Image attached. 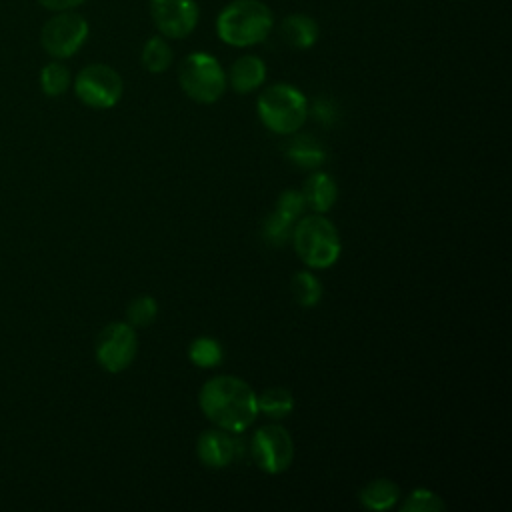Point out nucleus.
<instances>
[{"label": "nucleus", "instance_id": "f257e3e1", "mask_svg": "<svg viewBox=\"0 0 512 512\" xmlns=\"http://www.w3.org/2000/svg\"><path fill=\"white\" fill-rule=\"evenodd\" d=\"M198 402L210 422L232 434L248 430L258 414L256 394L250 384L230 374L206 380L200 388Z\"/></svg>", "mask_w": 512, "mask_h": 512}, {"label": "nucleus", "instance_id": "f03ea898", "mask_svg": "<svg viewBox=\"0 0 512 512\" xmlns=\"http://www.w3.org/2000/svg\"><path fill=\"white\" fill-rule=\"evenodd\" d=\"M272 26V10L260 0H234L216 18L218 38L236 48L260 44L268 38Z\"/></svg>", "mask_w": 512, "mask_h": 512}, {"label": "nucleus", "instance_id": "7ed1b4c3", "mask_svg": "<svg viewBox=\"0 0 512 512\" xmlns=\"http://www.w3.org/2000/svg\"><path fill=\"white\" fill-rule=\"evenodd\" d=\"M290 238L298 258L310 268H330L340 258V234L324 214L298 218Z\"/></svg>", "mask_w": 512, "mask_h": 512}, {"label": "nucleus", "instance_id": "20e7f679", "mask_svg": "<svg viewBox=\"0 0 512 512\" xmlns=\"http://www.w3.org/2000/svg\"><path fill=\"white\" fill-rule=\"evenodd\" d=\"M258 116L274 134H294L308 116L306 96L290 84H272L258 96Z\"/></svg>", "mask_w": 512, "mask_h": 512}, {"label": "nucleus", "instance_id": "39448f33", "mask_svg": "<svg viewBox=\"0 0 512 512\" xmlns=\"http://www.w3.org/2000/svg\"><path fill=\"white\" fill-rule=\"evenodd\" d=\"M178 82L188 98L200 104L220 100L226 90V74L208 52H192L178 66Z\"/></svg>", "mask_w": 512, "mask_h": 512}, {"label": "nucleus", "instance_id": "423d86ee", "mask_svg": "<svg viewBox=\"0 0 512 512\" xmlns=\"http://www.w3.org/2000/svg\"><path fill=\"white\" fill-rule=\"evenodd\" d=\"M88 22L82 14L74 10L56 12L40 32V44L56 60L74 56L88 38Z\"/></svg>", "mask_w": 512, "mask_h": 512}, {"label": "nucleus", "instance_id": "0eeeda50", "mask_svg": "<svg viewBox=\"0 0 512 512\" xmlns=\"http://www.w3.org/2000/svg\"><path fill=\"white\" fill-rule=\"evenodd\" d=\"M74 92L82 104L90 108L106 110L120 102L124 92V82L112 66L88 64L74 78Z\"/></svg>", "mask_w": 512, "mask_h": 512}, {"label": "nucleus", "instance_id": "6e6552de", "mask_svg": "<svg viewBox=\"0 0 512 512\" xmlns=\"http://www.w3.org/2000/svg\"><path fill=\"white\" fill-rule=\"evenodd\" d=\"M136 352L138 338L128 322H112L98 334L96 360L110 374L124 372L134 362Z\"/></svg>", "mask_w": 512, "mask_h": 512}, {"label": "nucleus", "instance_id": "1a4fd4ad", "mask_svg": "<svg viewBox=\"0 0 512 512\" xmlns=\"http://www.w3.org/2000/svg\"><path fill=\"white\" fill-rule=\"evenodd\" d=\"M250 452L258 468L268 474H280L292 464L294 442L284 426L268 424L258 428L252 436Z\"/></svg>", "mask_w": 512, "mask_h": 512}, {"label": "nucleus", "instance_id": "9d476101", "mask_svg": "<svg viewBox=\"0 0 512 512\" xmlns=\"http://www.w3.org/2000/svg\"><path fill=\"white\" fill-rule=\"evenodd\" d=\"M150 16L166 38H186L198 24L196 0H150Z\"/></svg>", "mask_w": 512, "mask_h": 512}, {"label": "nucleus", "instance_id": "9b49d317", "mask_svg": "<svg viewBox=\"0 0 512 512\" xmlns=\"http://www.w3.org/2000/svg\"><path fill=\"white\" fill-rule=\"evenodd\" d=\"M196 454L200 462L208 468H226L240 454V442L232 436V432L222 428L204 430L196 442Z\"/></svg>", "mask_w": 512, "mask_h": 512}, {"label": "nucleus", "instance_id": "f8f14e48", "mask_svg": "<svg viewBox=\"0 0 512 512\" xmlns=\"http://www.w3.org/2000/svg\"><path fill=\"white\" fill-rule=\"evenodd\" d=\"M228 80L234 92L248 94L258 86H262V82L266 80V64L254 54H244L236 58L234 64L230 66Z\"/></svg>", "mask_w": 512, "mask_h": 512}, {"label": "nucleus", "instance_id": "ddd939ff", "mask_svg": "<svg viewBox=\"0 0 512 512\" xmlns=\"http://www.w3.org/2000/svg\"><path fill=\"white\" fill-rule=\"evenodd\" d=\"M318 34V22L308 14H290L280 22V38L296 50L312 48L318 40Z\"/></svg>", "mask_w": 512, "mask_h": 512}, {"label": "nucleus", "instance_id": "4468645a", "mask_svg": "<svg viewBox=\"0 0 512 512\" xmlns=\"http://www.w3.org/2000/svg\"><path fill=\"white\" fill-rule=\"evenodd\" d=\"M302 196H304V202L310 206L312 212L326 214L336 202L338 186L328 174L316 172V174L308 176V180L304 182Z\"/></svg>", "mask_w": 512, "mask_h": 512}, {"label": "nucleus", "instance_id": "2eb2a0df", "mask_svg": "<svg viewBox=\"0 0 512 512\" xmlns=\"http://www.w3.org/2000/svg\"><path fill=\"white\" fill-rule=\"evenodd\" d=\"M286 156L300 168H318L326 162V150L310 134H298L286 146Z\"/></svg>", "mask_w": 512, "mask_h": 512}, {"label": "nucleus", "instance_id": "dca6fc26", "mask_svg": "<svg viewBox=\"0 0 512 512\" xmlns=\"http://www.w3.org/2000/svg\"><path fill=\"white\" fill-rule=\"evenodd\" d=\"M358 500L368 510H390L400 500V488L388 478H374L360 490Z\"/></svg>", "mask_w": 512, "mask_h": 512}, {"label": "nucleus", "instance_id": "f3484780", "mask_svg": "<svg viewBox=\"0 0 512 512\" xmlns=\"http://www.w3.org/2000/svg\"><path fill=\"white\" fill-rule=\"evenodd\" d=\"M256 402H258V412H264L274 420H282L294 410V396L290 390L282 386L266 388L260 396H256Z\"/></svg>", "mask_w": 512, "mask_h": 512}, {"label": "nucleus", "instance_id": "a211bd4d", "mask_svg": "<svg viewBox=\"0 0 512 512\" xmlns=\"http://www.w3.org/2000/svg\"><path fill=\"white\" fill-rule=\"evenodd\" d=\"M142 66L152 72V74H160L166 72L174 60L172 48L170 44L164 40V36H152L144 48H142Z\"/></svg>", "mask_w": 512, "mask_h": 512}, {"label": "nucleus", "instance_id": "6ab92c4d", "mask_svg": "<svg viewBox=\"0 0 512 512\" xmlns=\"http://www.w3.org/2000/svg\"><path fill=\"white\" fill-rule=\"evenodd\" d=\"M292 296L302 308H312L322 298V284L312 272H296L290 282Z\"/></svg>", "mask_w": 512, "mask_h": 512}, {"label": "nucleus", "instance_id": "aec40b11", "mask_svg": "<svg viewBox=\"0 0 512 512\" xmlns=\"http://www.w3.org/2000/svg\"><path fill=\"white\" fill-rule=\"evenodd\" d=\"M70 80H72L70 70L64 64H60L58 60L46 64L40 70V88L50 98L62 96L70 88Z\"/></svg>", "mask_w": 512, "mask_h": 512}, {"label": "nucleus", "instance_id": "412c9836", "mask_svg": "<svg viewBox=\"0 0 512 512\" xmlns=\"http://www.w3.org/2000/svg\"><path fill=\"white\" fill-rule=\"evenodd\" d=\"M188 358L200 368H214L222 362L224 352H222V346H220L218 340L208 338V336H200L190 344Z\"/></svg>", "mask_w": 512, "mask_h": 512}, {"label": "nucleus", "instance_id": "4be33fe9", "mask_svg": "<svg viewBox=\"0 0 512 512\" xmlns=\"http://www.w3.org/2000/svg\"><path fill=\"white\" fill-rule=\"evenodd\" d=\"M444 508H446L444 500L428 488L412 490L406 496V500L400 504L402 512H442Z\"/></svg>", "mask_w": 512, "mask_h": 512}, {"label": "nucleus", "instance_id": "5701e85b", "mask_svg": "<svg viewBox=\"0 0 512 512\" xmlns=\"http://www.w3.org/2000/svg\"><path fill=\"white\" fill-rule=\"evenodd\" d=\"M292 228H294L292 222H288L282 216H278L276 212H272V214H268V218L262 224V238L266 240V244L278 248V246H284L286 240H290Z\"/></svg>", "mask_w": 512, "mask_h": 512}, {"label": "nucleus", "instance_id": "b1692460", "mask_svg": "<svg viewBox=\"0 0 512 512\" xmlns=\"http://www.w3.org/2000/svg\"><path fill=\"white\" fill-rule=\"evenodd\" d=\"M158 314V304L152 296H138L128 304L126 316L130 326H150Z\"/></svg>", "mask_w": 512, "mask_h": 512}, {"label": "nucleus", "instance_id": "393cba45", "mask_svg": "<svg viewBox=\"0 0 512 512\" xmlns=\"http://www.w3.org/2000/svg\"><path fill=\"white\" fill-rule=\"evenodd\" d=\"M304 206H306V202H304L302 192L290 188V190H284V192L278 196V200H276V210H274V212H276L278 216H282L284 220L296 224V220H298V218L302 216V212H304Z\"/></svg>", "mask_w": 512, "mask_h": 512}, {"label": "nucleus", "instance_id": "a878e982", "mask_svg": "<svg viewBox=\"0 0 512 512\" xmlns=\"http://www.w3.org/2000/svg\"><path fill=\"white\" fill-rule=\"evenodd\" d=\"M308 112H312L314 118H316L318 122L326 124V126L336 120V108H334V104H332L330 100H326V98H318V100L314 102L312 110H308Z\"/></svg>", "mask_w": 512, "mask_h": 512}, {"label": "nucleus", "instance_id": "bb28decb", "mask_svg": "<svg viewBox=\"0 0 512 512\" xmlns=\"http://www.w3.org/2000/svg\"><path fill=\"white\" fill-rule=\"evenodd\" d=\"M40 6L52 10V12H62V10H74L80 6L84 0H36Z\"/></svg>", "mask_w": 512, "mask_h": 512}]
</instances>
